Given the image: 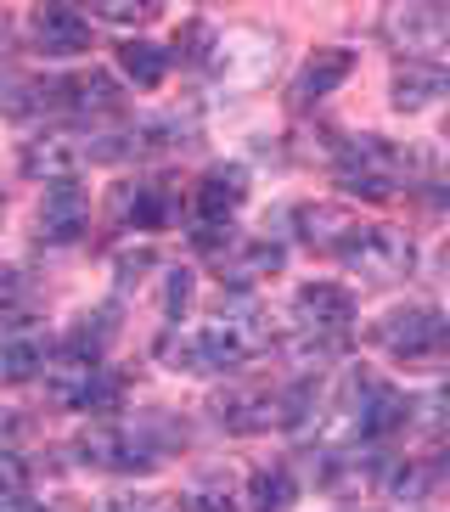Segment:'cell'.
Returning <instances> with one entry per match:
<instances>
[{
  "instance_id": "obj_1",
  "label": "cell",
  "mask_w": 450,
  "mask_h": 512,
  "mask_svg": "<svg viewBox=\"0 0 450 512\" xmlns=\"http://www.w3.org/2000/svg\"><path fill=\"white\" fill-rule=\"evenodd\" d=\"M79 462L96 467V473H147V467H158V456H164V445L147 434V428H130V422H90L85 434H79Z\"/></svg>"
},
{
  "instance_id": "obj_2",
  "label": "cell",
  "mask_w": 450,
  "mask_h": 512,
  "mask_svg": "<svg viewBox=\"0 0 450 512\" xmlns=\"http://www.w3.org/2000/svg\"><path fill=\"white\" fill-rule=\"evenodd\" d=\"M338 186L355 197H394L405 186V152L383 136H349L338 152Z\"/></svg>"
},
{
  "instance_id": "obj_3",
  "label": "cell",
  "mask_w": 450,
  "mask_h": 512,
  "mask_svg": "<svg viewBox=\"0 0 450 512\" xmlns=\"http://www.w3.org/2000/svg\"><path fill=\"white\" fill-rule=\"evenodd\" d=\"M344 265L366 287H394V282L411 276V265H417V242L394 226H360V237L344 248Z\"/></svg>"
},
{
  "instance_id": "obj_4",
  "label": "cell",
  "mask_w": 450,
  "mask_h": 512,
  "mask_svg": "<svg viewBox=\"0 0 450 512\" xmlns=\"http://www.w3.org/2000/svg\"><path fill=\"white\" fill-rule=\"evenodd\" d=\"M372 344H383L400 361H422V355L450 344V321L434 304H405V310H389L383 321H372Z\"/></svg>"
},
{
  "instance_id": "obj_5",
  "label": "cell",
  "mask_w": 450,
  "mask_h": 512,
  "mask_svg": "<svg viewBox=\"0 0 450 512\" xmlns=\"http://www.w3.org/2000/svg\"><path fill=\"white\" fill-rule=\"evenodd\" d=\"M293 327L310 332V338H327V344H349L355 332V299L349 287L338 282H310L293 293Z\"/></svg>"
},
{
  "instance_id": "obj_6",
  "label": "cell",
  "mask_w": 450,
  "mask_h": 512,
  "mask_svg": "<svg viewBox=\"0 0 450 512\" xmlns=\"http://www.w3.org/2000/svg\"><path fill=\"white\" fill-rule=\"evenodd\" d=\"M383 40L394 51H405L411 62H428V51H445L450 46V6H389L383 12Z\"/></svg>"
},
{
  "instance_id": "obj_7",
  "label": "cell",
  "mask_w": 450,
  "mask_h": 512,
  "mask_svg": "<svg viewBox=\"0 0 450 512\" xmlns=\"http://www.w3.org/2000/svg\"><path fill=\"white\" fill-rule=\"evenodd\" d=\"M203 332L214 338V349L225 355V366H242V361H254L259 349H270V316L254 299H225L220 316H214Z\"/></svg>"
},
{
  "instance_id": "obj_8",
  "label": "cell",
  "mask_w": 450,
  "mask_h": 512,
  "mask_svg": "<svg viewBox=\"0 0 450 512\" xmlns=\"http://www.w3.org/2000/svg\"><path fill=\"white\" fill-rule=\"evenodd\" d=\"M23 175H34V181L45 186H68L79 175V169L90 164V152H85V136H68V130H45V136L23 141Z\"/></svg>"
},
{
  "instance_id": "obj_9",
  "label": "cell",
  "mask_w": 450,
  "mask_h": 512,
  "mask_svg": "<svg viewBox=\"0 0 450 512\" xmlns=\"http://www.w3.org/2000/svg\"><path fill=\"white\" fill-rule=\"evenodd\" d=\"M113 220L124 231H158L175 220V181L152 175V181H124L113 186Z\"/></svg>"
},
{
  "instance_id": "obj_10",
  "label": "cell",
  "mask_w": 450,
  "mask_h": 512,
  "mask_svg": "<svg viewBox=\"0 0 450 512\" xmlns=\"http://www.w3.org/2000/svg\"><path fill=\"white\" fill-rule=\"evenodd\" d=\"M45 361H51V338H45V327H34V321H12V327L0 332V383H6V389L40 377Z\"/></svg>"
},
{
  "instance_id": "obj_11",
  "label": "cell",
  "mask_w": 450,
  "mask_h": 512,
  "mask_svg": "<svg viewBox=\"0 0 450 512\" xmlns=\"http://www.w3.org/2000/svg\"><path fill=\"white\" fill-rule=\"evenodd\" d=\"M293 226H299V242L315 248V254H344L349 242L360 237V220L344 203H304V209L293 214Z\"/></svg>"
},
{
  "instance_id": "obj_12",
  "label": "cell",
  "mask_w": 450,
  "mask_h": 512,
  "mask_svg": "<svg viewBox=\"0 0 450 512\" xmlns=\"http://www.w3.org/2000/svg\"><path fill=\"white\" fill-rule=\"evenodd\" d=\"M29 40H34V51H45V57H79V51H90V23L74 12V6H34Z\"/></svg>"
},
{
  "instance_id": "obj_13",
  "label": "cell",
  "mask_w": 450,
  "mask_h": 512,
  "mask_svg": "<svg viewBox=\"0 0 450 512\" xmlns=\"http://www.w3.org/2000/svg\"><path fill=\"white\" fill-rule=\"evenodd\" d=\"M439 96H450V74L439 68L434 57H428V62H411V57H405L400 68H394L389 102L400 107V113H422V107L439 102Z\"/></svg>"
},
{
  "instance_id": "obj_14",
  "label": "cell",
  "mask_w": 450,
  "mask_h": 512,
  "mask_svg": "<svg viewBox=\"0 0 450 512\" xmlns=\"http://www.w3.org/2000/svg\"><path fill=\"white\" fill-rule=\"evenodd\" d=\"M90 209H85V192H79L74 181L68 186H51L40 203V214H34V231H40V242H79V231H85Z\"/></svg>"
},
{
  "instance_id": "obj_15",
  "label": "cell",
  "mask_w": 450,
  "mask_h": 512,
  "mask_svg": "<svg viewBox=\"0 0 450 512\" xmlns=\"http://www.w3.org/2000/svg\"><path fill=\"white\" fill-rule=\"evenodd\" d=\"M248 203V169L242 164H214L197 186V214H203V226H220L231 214Z\"/></svg>"
},
{
  "instance_id": "obj_16",
  "label": "cell",
  "mask_w": 450,
  "mask_h": 512,
  "mask_svg": "<svg viewBox=\"0 0 450 512\" xmlns=\"http://www.w3.org/2000/svg\"><path fill=\"white\" fill-rule=\"evenodd\" d=\"M349 74H355V51H344V46L315 51L299 68V79H293V107H310V102H321V96H332Z\"/></svg>"
},
{
  "instance_id": "obj_17",
  "label": "cell",
  "mask_w": 450,
  "mask_h": 512,
  "mask_svg": "<svg viewBox=\"0 0 450 512\" xmlns=\"http://www.w3.org/2000/svg\"><path fill=\"white\" fill-rule=\"evenodd\" d=\"M6 119H45V113H62L68 107V79H12L0 91Z\"/></svg>"
},
{
  "instance_id": "obj_18",
  "label": "cell",
  "mask_w": 450,
  "mask_h": 512,
  "mask_svg": "<svg viewBox=\"0 0 450 512\" xmlns=\"http://www.w3.org/2000/svg\"><path fill=\"white\" fill-rule=\"evenodd\" d=\"M158 355H164L169 366H175V372H192V377H214V372H231V366H225V355L220 349H214V338L203 327L197 332H169L164 338V349H158Z\"/></svg>"
},
{
  "instance_id": "obj_19",
  "label": "cell",
  "mask_w": 450,
  "mask_h": 512,
  "mask_svg": "<svg viewBox=\"0 0 450 512\" xmlns=\"http://www.w3.org/2000/svg\"><path fill=\"white\" fill-rule=\"evenodd\" d=\"M282 259H287L282 242L259 237V242H242L237 254H225L220 271H225V282H231V287H254V282H265V276L282 271Z\"/></svg>"
},
{
  "instance_id": "obj_20",
  "label": "cell",
  "mask_w": 450,
  "mask_h": 512,
  "mask_svg": "<svg viewBox=\"0 0 450 512\" xmlns=\"http://www.w3.org/2000/svg\"><path fill=\"white\" fill-rule=\"evenodd\" d=\"M119 107H124V96H119V79H113V74L90 68V74L68 79V113H85V119H113Z\"/></svg>"
},
{
  "instance_id": "obj_21",
  "label": "cell",
  "mask_w": 450,
  "mask_h": 512,
  "mask_svg": "<svg viewBox=\"0 0 450 512\" xmlns=\"http://www.w3.org/2000/svg\"><path fill=\"white\" fill-rule=\"evenodd\" d=\"M90 377H96V361H79V355H62V361H45V400L62 411H79L90 394Z\"/></svg>"
},
{
  "instance_id": "obj_22",
  "label": "cell",
  "mask_w": 450,
  "mask_h": 512,
  "mask_svg": "<svg viewBox=\"0 0 450 512\" xmlns=\"http://www.w3.org/2000/svg\"><path fill=\"white\" fill-rule=\"evenodd\" d=\"M113 338H119V310H113V304H96V310H85V316L74 321V332H68V355H79V361H102Z\"/></svg>"
},
{
  "instance_id": "obj_23",
  "label": "cell",
  "mask_w": 450,
  "mask_h": 512,
  "mask_svg": "<svg viewBox=\"0 0 450 512\" xmlns=\"http://www.w3.org/2000/svg\"><path fill=\"white\" fill-rule=\"evenodd\" d=\"M197 141V113H158V119H147L141 130L130 136V147H141V152H180V147H192Z\"/></svg>"
},
{
  "instance_id": "obj_24",
  "label": "cell",
  "mask_w": 450,
  "mask_h": 512,
  "mask_svg": "<svg viewBox=\"0 0 450 512\" xmlns=\"http://www.w3.org/2000/svg\"><path fill=\"white\" fill-rule=\"evenodd\" d=\"M293 496H299V484H293L287 467H259L254 484H248L242 512H287V507H293Z\"/></svg>"
},
{
  "instance_id": "obj_25",
  "label": "cell",
  "mask_w": 450,
  "mask_h": 512,
  "mask_svg": "<svg viewBox=\"0 0 450 512\" xmlns=\"http://www.w3.org/2000/svg\"><path fill=\"white\" fill-rule=\"evenodd\" d=\"M119 68L141 85V91H152V85H164V74H169V51L152 46V40H124V46H119Z\"/></svg>"
},
{
  "instance_id": "obj_26",
  "label": "cell",
  "mask_w": 450,
  "mask_h": 512,
  "mask_svg": "<svg viewBox=\"0 0 450 512\" xmlns=\"http://www.w3.org/2000/svg\"><path fill=\"white\" fill-rule=\"evenodd\" d=\"M383 484H389L394 501H422L428 496V484H434V467L422 462V456H405V462L383 467Z\"/></svg>"
},
{
  "instance_id": "obj_27",
  "label": "cell",
  "mask_w": 450,
  "mask_h": 512,
  "mask_svg": "<svg viewBox=\"0 0 450 512\" xmlns=\"http://www.w3.org/2000/svg\"><path fill=\"white\" fill-rule=\"evenodd\" d=\"M90 17L119 23V29H147V23H158V17H164V6H158V0H96V6H90Z\"/></svg>"
},
{
  "instance_id": "obj_28",
  "label": "cell",
  "mask_w": 450,
  "mask_h": 512,
  "mask_svg": "<svg viewBox=\"0 0 450 512\" xmlns=\"http://www.w3.org/2000/svg\"><path fill=\"white\" fill-rule=\"evenodd\" d=\"M180 512H242V501L225 479H209V484H197V490L180 496Z\"/></svg>"
},
{
  "instance_id": "obj_29",
  "label": "cell",
  "mask_w": 450,
  "mask_h": 512,
  "mask_svg": "<svg viewBox=\"0 0 450 512\" xmlns=\"http://www.w3.org/2000/svg\"><path fill=\"white\" fill-rule=\"evenodd\" d=\"M119 406H124V377L107 372V366H96V377H90V394H85V406H79V411H96V417H107V411H119Z\"/></svg>"
},
{
  "instance_id": "obj_30",
  "label": "cell",
  "mask_w": 450,
  "mask_h": 512,
  "mask_svg": "<svg viewBox=\"0 0 450 512\" xmlns=\"http://www.w3.org/2000/svg\"><path fill=\"white\" fill-rule=\"evenodd\" d=\"M152 265H158V254H152V248H124V254L113 259V271H119V282H124V287L141 282V276H147Z\"/></svg>"
},
{
  "instance_id": "obj_31",
  "label": "cell",
  "mask_w": 450,
  "mask_h": 512,
  "mask_svg": "<svg viewBox=\"0 0 450 512\" xmlns=\"http://www.w3.org/2000/svg\"><path fill=\"white\" fill-rule=\"evenodd\" d=\"M186 304H192V271H169V282H164V316L180 321Z\"/></svg>"
},
{
  "instance_id": "obj_32",
  "label": "cell",
  "mask_w": 450,
  "mask_h": 512,
  "mask_svg": "<svg viewBox=\"0 0 450 512\" xmlns=\"http://www.w3.org/2000/svg\"><path fill=\"white\" fill-rule=\"evenodd\" d=\"M102 512H180V507L164 501V496H113Z\"/></svg>"
},
{
  "instance_id": "obj_33",
  "label": "cell",
  "mask_w": 450,
  "mask_h": 512,
  "mask_svg": "<svg viewBox=\"0 0 450 512\" xmlns=\"http://www.w3.org/2000/svg\"><path fill=\"white\" fill-rule=\"evenodd\" d=\"M17 299H23V276L12 265H0V310H12Z\"/></svg>"
},
{
  "instance_id": "obj_34",
  "label": "cell",
  "mask_w": 450,
  "mask_h": 512,
  "mask_svg": "<svg viewBox=\"0 0 450 512\" xmlns=\"http://www.w3.org/2000/svg\"><path fill=\"white\" fill-rule=\"evenodd\" d=\"M23 434V417H12V411H0V456H6V445Z\"/></svg>"
},
{
  "instance_id": "obj_35",
  "label": "cell",
  "mask_w": 450,
  "mask_h": 512,
  "mask_svg": "<svg viewBox=\"0 0 450 512\" xmlns=\"http://www.w3.org/2000/svg\"><path fill=\"white\" fill-rule=\"evenodd\" d=\"M12 68V46H6V23H0V74Z\"/></svg>"
},
{
  "instance_id": "obj_36",
  "label": "cell",
  "mask_w": 450,
  "mask_h": 512,
  "mask_svg": "<svg viewBox=\"0 0 450 512\" xmlns=\"http://www.w3.org/2000/svg\"><path fill=\"white\" fill-rule=\"evenodd\" d=\"M445 462H450V394H445Z\"/></svg>"
},
{
  "instance_id": "obj_37",
  "label": "cell",
  "mask_w": 450,
  "mask_h": 512,
  "mask_svg": "<svg viewBox=\"0 0 450 512\" xmlns=\"http://www.w3.org/2000/svg\"><path fill=\"white\" fill-rule=\"evenodd\" d=\"M439 265H445V276H450V237H445V248H439Z\"/></svg>"
},
{
  "instance_id": "obj_38",
  "label": "cell",
  "mask_w": 450,
  "mask_h": 512,
  "mask_svg": "<svg viewBox=\"0 0 450 512\" xmlns=\"http://www.w3.org/2000/svg\"><path fill=\"white\" fill-rule=\"evenodd\" d=\"M0 209H6V192H0Z\"/></svg>"
},
{
  "instance_id": "obj_39",
  "label": "cell",
  "mask_w": 450,
  "mask_h": 512,
  "mask_svg": "<svg viewBox=\"0 0 450 512\" xmlns=\"http://www.w3.org/2000/svg\"><path fill=\"white\" fill-rule=\"evenodd\" d=\"M445 136H450V119H445Z\"/></svg>"
},
{
  "instance_id": "obj_40",
  "label": "cell",
  "mask_w": 450,
  "mask_h": 512,
  "mask_svg": "<svg viewBox=\"0 0 450 512\" xmlns=\"http://www.w3.org/2000/svg\"><path fill=\"white\" fill-rule=\"evenodd\" d=\"M0 23H6V17H0Z\"/></svg>"
}]
</instances>
